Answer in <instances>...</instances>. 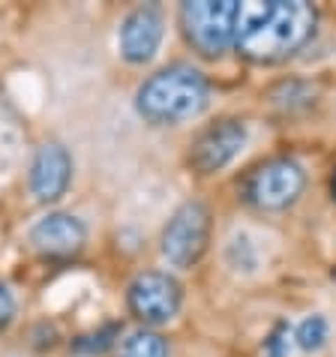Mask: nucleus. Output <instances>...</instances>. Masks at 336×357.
Segmentation results:
<instances>
[{"instance_id":"f257e3e1","label":"nucleus","mask_w":336,"mask_h":357,"mask_svg":"<svg viewBox=\"0 0 336 357\" xmlns=\"http://www.w3.org/2000/svg\"><path fill=\"white\" fill-rule=\"evenodd\" d=\"M315 24H319V9L306 0L243 3L234 48L250 63L273 66L298 54L312 39Z\"/></svg>"},{"instance_id":"f03ea898","label":"nucleus","mask_w":336,"mask_h":357,"mask_svg":"<svg viewBox=\"0 0 336 357\" xmlns=\"http://www.w3.org/2000/svg\"><path fill=\"white\" fill-rule=\"evenodd\" d=\"M211 102V84L190 63H171L144 78L135 91V112L153 126H174L199 117Z\"/></svg>"},{"instance_id":"7ed1b4c3","label":"nucleus","mask_w":336,"mask_h":357,"mask_svg":"<svg viewBox=\"0 0 336 357\" xmlns=\"http://www.w3.org/2000/svg\"><path fill=\"white\" fill-rule=\"evenodd\" d=\"M240 6L243 3L237 0H186L177 18L192 52L207 61H216L222 52H229L237 39Z\"/></svg>"},{"instance_id":"20e7f679","label":"nucleus","mask_w":336,"mask_h":357,"mask_svg":"<svg viewBox=\"0 0 336 357\" xmlns=\"http://www.w3.org/2000/svg\"><path fill=\"white\" fill-rule=\"evenodd\" d=\"M303 186H306L303 165L298 160H291V156H273V160L261 162L243 177L240 195L255 211L276 213L298 202Z\"/></svg>"},{"instance_id":"39448f33","label":"nucleus","mask_w":336,"mask_h":357,"mask_svg":"<svg viewBox=\"0 0 336 357\" xmlns=\"http://www.w3.org/2000/svg\"><path fill=\"white\" fill-rule=\"evenodd\" d=\"M213 231V216L201 202H186L171 213V220L165 222L160 250L162 259L174 267H192L204 259L207 243H211Z\"/></svg>"},{"instance_id":"423d86ee","label":"nucleus","mask_w":336,"mask_h":357,"mask_svg":"<svg viewBox=\"0 0 336 357\" xmlns=\"http://www.w3.org/2000/svg\"><path fill=\"white\" fill-rule=\"evenodd\" d=\"M126 306L132 319L144 327L168 324L183 306V285L165 271H144L126 289Z\"/></svg>"},{"instance_id":"0eeeda50","label":"nucleus","mask_w":336,"mask_h":357,"mask_svg":"<svg viewBox=\"0 0 336 357\" xmlns=\"http://www.w3.org/2000/svg\"><path fill=\"white\" fill-rule=\"evenodd\" d=\"M246 123L237 117H222V121L211 123L207 130L195 135V142L190 147V165L199 174H216L225 165H231L237 160V153L246 147Z\"/></svg>"},{"instance_id":"6e6552de","label":"nucleus","mask_w":336,"mask_h":357,"mask_svg":"<svg viewBox=\"0 0 336 357\" xmlns=\"http://www.w3.org/2000/svg\"><path fill=\"white\" fill-rule=\"evenodd\" d=\"M72 183V156L61 142H45L33 151L27 168V186L39 204H54Z\"/></svg>"},{"instance_id":"1a4fd4ad","label":"nucleus","mask_w":336,"mask_h":357,"mask_svg":"<svg viewBox=\"0 0 336 357\" xmlns=\"http://www.w3.org/2000/svg\"><path fill=\"white\" fill-rule=\"evenodd\" d=\"M162 36H165L162 9L156 3H142L123 18L121 33H117V48H121V57L126 63L142 66L153 61V54L162 45Z\"/></svg>"},{"instance_id":"9d476101","label":"nucleus","mask_w":336,"mask_h":357,"mask_svg":"<svg viewBox=\"0 0 336 357\" xmlns=\"http://www.w3.org/2000/svg\"><path fill=\"white\" fill-rule=\"evenodd\" d=\"M27 241H31V246L39 255H48V259H69V255L84 250L87 225L78 220L75 213L52 211L31 225Z\"/></svg>"},{"instance_id":"9b49d317","label":"nucleus","mask_w":336,"mask_h":357,"mask_svg":"<svg viewBox=\"0 0 336 357\" xmlns=\"http://www.w3.org/2000/svg\"><path fill=\"white\" fill-rule=\"evenodd\" d=\"M121 357H168V340L160 331L138 327L121 345Z\"/></svg>"},{"instance_id":"f8f14e48","label":"nucleus","mask_w":336,"mask_h":357,"mask_svg":"<svg viewBox=\"0 0 336 357\" xmlns=\"http://www.w3.org/2000/svg\"><path fill=\"white\" fill-rule=\"evenodd\" d=\"M328 336H330V324L324 315H306L298 324V331H294V342L303 351H321L328 345Z\"/></svg>"},{"instance_id":"ddd939ff","label":"nucleus","mask_w":336,"mask_h":357,"mask_svg":"<svg viewBox=\"0 0 336 357\" xmlns=\"http://www.w3.org/2000/svg\"><path fill=\"white\" fill-rule=\"evenodd\" d=\"M117 340H121V324L112 321V324L96 327V331H91V333L75 336V340H72V349H75L78 354H102V351L112 349Z\"/></svg>"},{"instance_id":"4468645a","label":"nucleus","mask_w":336,"mask_h":357,"mask_svg":"<svg viewBox=\"0 0 336 357\" xmlns=\"http://www.w3.org/2000/svg\"><path fill=\"white\" fill-rule=\"evenodd\" d=\"M229 261L231 267H237V271H255V264H259V259H255V246L246 234H234L231 243H229Z\"/></svg>"},{"instance_id":"2eb2a0df","label":"nucleus","mask_w":336,"mask_h":357,"mask_svg":"<svg viewBox=\"0 0 336 357\" xmlns=\"http://www.w3.org/2000/svg\"><path fill=\"white\" fill-rule=\"evenodd\" d=\"M15 315H18V301H15L13 289L0 280V331H6V327L15 321Z\"/></svg>"},{"instance_id":"dca6fc26","label":"nucleus","mask_w":336,"mask_h":357,"mask_svg":"<svg viewBox=\"0 0 336 357\" xmlns=\"http://www.w3.org/2000/svg\"><path fill=\"white\" fill-rule=\"evenodd\" d=\"M264 351H268V357H285L289 354V324L273 327V333L264 340Z\"/></svg>"},{"instance_id":"f3484780","label":"nucleus","mask_w":336,"mask_h":357,"mask_svg":"<svg viewBox=\"0 0 336 357\" xmlns=\"http://www.w3.org/2000/svg\"><path fill=\"white\" fill-rule=\"evenodd\" d=\"M330 192H333V202H336V168H333V177H330Z\"/></svg>"}]
</instances>
